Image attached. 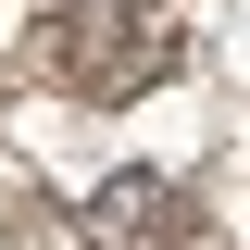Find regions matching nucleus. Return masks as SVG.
Wrapping results in <instances>:
<instances>
[{"mask_svg":"<svg viewBox=\"0 0 250 250\" xmlns=\"http://www.w3.org/2000/svg\"><path fill=\"white\" fill-rule=\"evenodd\" d=\"M25 50L75 100H125V88H163L175 75V25H163L150 0H38Z\"/></svg>","mask_w":250,"mask_h":250,"instance_id":"obj_1","label":"nucleus"}]
</instances>
